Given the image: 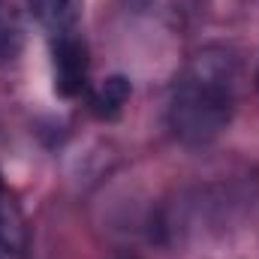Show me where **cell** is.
I'll list each match as a JSON object with an SVG mask.
<instances>
[{
  "mask_svg": "<svg viewBox=\"0 0 259 259\" xmlns=\"http://www.w3.org/2000/svg\"><path fill=\"white\" fill-rule=\"evenodd\" d=\"M238 64L226 49H202L181 69L169 94V127L184 145H208L235 112Z\"/></svg>",
  "mask_w": 259,
  "mask_h": 259,
  "instance_id": "1",
  "label": "cell"
},
{
  "mask_svg": "<svg viewBox=\"0 0 259 259\" xmlns=\"http://www.w3.org/2000/svg\"><path fill=\"white\" fill-rule=\"evenodd\" d=\"M36 21L49 27L52 33H72L81 15V0H27Z\"/></svg>",
  "mask_w": 259,
  "mask_h": 259,
  "instance_id": "3",
  "label": "cell"
},
{
  "mask_svg": "<svg viewBox=\"0 0 259 259\" xmlns=\"http://www.w3.org/2000/svg\"><path fill=\"white\" fill-rule=\"evenodd\" d=\"M88 84V46L75 33L55 39V91L61 97H78Z\"/></svg>",
  "mask_w": 259,
  "mask_h": 259,
  "instance_id": "2",
  "label": "cell"
},
{
  "mask_svg": "<svg viewBox=\"0 0 259 259\" xmlns=\"http://www.w3.org/2000/svg\"><path fill=\"white\" fill-rule=\"evenodd\" d=\"M24 42V27L9 0H0V61H9L21 52Z\"/></svg>",
  "mask_w": 259,
  "mask_h": 259,
  "instance_id": "6",
  "label": "cell"
},
{
  "mask_svg": "<svg viewBox=\"0 0 259 259\" xmlns=\"http://www.w3.org/2000/svg\"><path fill=\"white\" fill-rule=\"evenodd\" d=\"M130 94H133V88H130V81L124 75H109V78L100 81V88L91 94V109H94V115H100V118H115V115H121V109L127 106Z\"/></svg>",
  "mask_w": 259,
  "mask_h": 259,
  "instance_id": "5",
  "label": "cell"
},
{
  "mask_svg": "<svg viewBox=\"0 0 259 259\" xmlns=\"http://www.w3.org/2000/svg\"><path fill=\"white\" fill-rule=\"evenodd\" d=\"M6 199V190H3V178H0V202Z\"/></svg>",
  "mask_w": 259,
  "mask_h": 259,
  "instance_id": "7",
  "label": "cell"
},
{
  "mask_svg": "<svg viewBox=\"0 0 259 259\" xmlns=\"http://www.w3.org/2000/svg\"><path fill=\"white\" fill-rule=\"evenodd\" d=\"M24 244H27L24 220L12 205V199L6 196L0 202V259H24Z\"/></svg>",
  "mask_w": 259,
  "mask_h": 259,
  "instance_id": "4",
  "label": "cell"
}]
</instances>
